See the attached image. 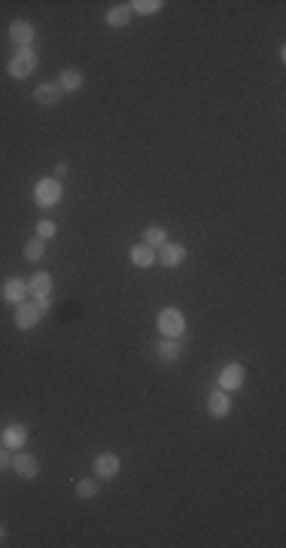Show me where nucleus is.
I'll list each match as a JSON object with an SVG mask.
<instances>
[{
	"label": "nucleus",
	"mask_w": 286,
	"mask_h": 548,
	"mask_svg": "<svg viewBox=\"0 0 286 548\" xmlns=\"http://www.w3.org/2000/svg\"><path fill=\"white\" fill-rule=\"evenodd\" d=\"M156 357L161 360V362H177L183 357V344H180V338H165L161 344H156Z\"/></svg>",
	"instance_id": "14"
},
{
	"label": "nucleus",
	"mask_w": 286,
	"mask_h": 548,
	"mask_svg": "<svg viewBox=\"0 0 286 548\" xmlns=\"http://www.w3.org/2000/svg\"><path fill=\"white\" fill-rule=\"evenodd\" d=\"M25 296H28V283L21 281V277H10V281L3 283V299H6V302H10L12 308L25 302Z\"/></svg>",
	"instance_id": "12"
},
{
	"label": "nucleus",
	"mask_w": 286,
	"mask_h": 548,
	"mask_svg": "<svg viewBox=\"0 0 286 548\" xmlns=\"http://www.w3.org/2000/svg\"><path fill=\"white\" fill-rule=\"evenodd\" d=\"M131 15H134V12L128 10V3H122V6H110L104 19H107V25H110V28H128Z\"/></svg>",
	"instance_id": "17"
},
{
	"label": "nucleus",
	"mask_w": 286,
	"mask_h": 548,
	"mask_svg": "<svg viewBox=\"0 0 286 548\" xmlns=\"http://www.w3.org/2000/svg\"><path fill=\"white\" fill-rule=\"evenodd\" d=\"M37 308H40V314H46L52 308V296H37V302H34Z\"/></svg>",
	"instance_id": "24"
},
{
	"label": "nucleus",
	"mask_w": 286,
	"mask_h": 548,
	"mask_svg": "<svg viewBox=\"0 0 286 548\" xmlns=\"http://www.w3.org/2000/svg\"><path fill=\"white\" fill-rule=\"evenodd\" d=\"M143 244L152 247V250H159L161 244H168V231L161 226H146L143 229Z\"/></svg>",
	"instance_id": "19"
},
{
	"label": "nucleus",
	"mask_w": 286,
	"mask_h": 548,
	"mask_svg": "<svg viewBox=\"0 0 286 548\" xmlns=\"http://www.w3.org/2000/svg\"><path fill=\"white\" fill-rule=\"evenodd\" d=\"M156 259H159L165 268H177V265H183V262H186V247L168 241V244L159 247V256H156Z\"/></svg>",
	"instance_id": "7"
},
{
	"label": "nucleus",
	"mask_w": 286,
	"mask_h": 548,
	"mask_svg": "<svg viewBox=\"0 0 286 548\" xmlns=\"http://www.w3.org/2000/svg\"><path fill=\"white\" fill-rule=\"evenodd\" d=\"M61 98H64V91H61L58 82H43V86L34 89V101L43 107H55L61 104Z\"/></svg>",
	"instance_id": "10"
},
{
	"label": "nucleus",
	"mask_w": 286,
	"mask_h": 548,
	"mask_svg": "<svg viewBox=\"0 0 286 548\" xmlns=\"http://www.w3.org/2000/svg\"><path fill=\"white\" fill-rule=\"evenodd\" d=\"M58 86L61 91H80L82 89V71L80 67H64L58 76Z\"/></svg>",
	"instance_id": "16"
},
{
	"label": "nucleus",
	"mask_w": 286,
	"mask_h": 548,
	"mask_svg": "<svg viewBox=\"0 0 286 548\" xmlns=\"http://www.w3.org/2000/svg\"><path fill=\"white\" fill-rule=\"evenodd\" d=\"M131 262H134L137 268H150L152 262H156V250H152V247H146V244L131 247Z\"/></svg>",
	"instance_id": "18"
},
{
	"label": "nucleus",
	"mask_w": 286,
	"mask_h": 548,
	"mask_svg": "<svg viewBox=\"0 0 286 548\" xmlns=\"http://www.w3.org/2000/svg\"><path fill=\"white\" fill-rule=\"evenodd\" d=\"M229 412H231V403H229L226 390H213L211 396H207V414L222 421V418H229Z\"/></svg>",
	"instance_id": "11"
},
{
	"label": "nucleus",
	"mask_w": 286,
	"mask_h": 548,
	"mask_svg": "<svg viewBox=\"0 0 286 548\" xmlns=\"http://www.w3.org/2000/svg\"><path fill=\"white\" fill-rule=\"evenodd\" d=\"M52 235H55V222H52V220H40V222H37V238L49 241Z\"/></svg>",
	"instance_id": "23"
},
{
	"label": "nucleus",
	"mask_w": 286,
	"mask_h": 548,
	"mask_svg": "<svg viewBox=\"0 0 286 548\" xmlns=\"http://www.w3.org/2000/svg\"><path fill=\"white\" fill-rule=\"evenodd\" d=\"M10 40L15 43V49H28V46L34 43V25L25 19H15L10 25Z\"/></svg>",
	"instance_id": "8"
},
{
	"label": "nucleus",
	"mask_w": 286,
	"mask_h": 548,
	"mask_svg": "<svg viewBox=\"0 0 286 548\" xmlns=\"http://www.w3.org/2000/svg\"><path fill=\"white\" fill-rule=\"evenodd\" d=\"M238 387H244V366L241 362H229L226 369L220 372V390H238Z\"/></svg>",
	"instance_id": "9"
},
{
	"label": "nucleus",
	"mask_w": 286,
	"mask_h": 548,
	"mask_svg": "<svg viewBox=\"0 0 286 548\" xmlns=\"http://www.w3.org/2000/svg\"><path fill=\"white\" fill-rule=\"evenodd\" d=\"M10 463H12V454L0 448V469H6V466H10Z\"/></svg>",
	"instance_id": "25"
},
{
	"label": "nucleus",
	"mask_w": 286,
	"mask_h": 548,
	"mask_svg": "<svg viewBox=\"0 0 286 548\" xmlns=\"http://www.w3.org/2000/svg\"><path fill=\"white\" fill-rule=\"evenodd\" d=\"M156 323H159V332L165 338H180L183 332H186V320H183V314L177 311V308H165Z\"/></svg>",
	"instance_id": "3"
},
{
	"label": "nucleus",
	"mask_w": 286,
	"mask_h": 548,
	"mask_svg": "<svg viewBox=\"0 0 286 548\" xmlns=\"http://www.w3.org/2000/svg\"><path fill=\"white\" fill-rule=\"evenodd\" d=\"M6 536V527H3V524H0V539H3Z\"/></svg>",
	"instance_id": "27"
},
{
	"label": "nucleus",
	"mask_w": 286,
	"mask_h": 548,
	"mask_svg": "<svg viewBox=\"0 0 286 548\" xmlns=\"http://www.w3.org/2000/svg\"><path fill=\"white\" fill-rule=\"evenodd\" d=\"M34 198L40 207H55L61 202V183L55 177H46V180H40L34 186Z\"/></svg>",
	"instance_id": "4"
},
{
	"label": "nucleus",
	"mask_w": 286,
	"mask_h": 548,
	"mask_svg": "<svg viewBox=\"0 0 286 548\" xmlns=\"http://www.w3.org/2000/svg\"><path fill=\"white\" fill-rule=\"evenodd\" d=\"M28 296H52V274L49 272H37L28 281Z\"/></svg>",
	"instance_id": "15"
},
{
	"label": "nucleus",
	"mask_w": 286,
	"mask_h": 548,
	"mask_svg": "<svg viewBox=\"0 0 286 548\" xmlns=\"http://www.w3.org/2000/svg\"><path fill=\"white\" fill-rule=\"evenodd\" d=\"M40 308L37 305H30V302H21V305H15V329H21V332H28V329H34L37 323H40Z\"/></svg>",
	"instance_id": "6"
},
{
	"label": "nucleus",
	"mask_w": 286,
	"mask_h": 548,
	"mask_svg": "<svg viewBox=\"0 0 286 548\" xmlns=\"http://www.w3.org/2000/svg\"><path fill=\"white\" fill-rule=\"evenodd\" d=\"M91 469H95L98 481H113L122 469V460H119V454H113V451H100L95 463H91Z\"/></svg>",
	"instance_id": "2"
},
{
	"label": "nucleus",
	"mask_w": 286,
	"mask_h": 548,
	"mask_svg": "<svg viewBox=\"0 0 286 548\" xmlns=\"http://www.w3.org/2000/svg\"><path fill=\"white\" fill-rule=\"evenodd\" d=\"M46 256V241H43V238H30V241L25 244V259L28 262H40Z\"/></svg>",
	"instance_id": "22"
},
{
	"label": "nucleus",
	"mask_w": 286,
	"mask_h": 548,
	"mask_svg": "<svg viewBox=\"0 0 286 548\" xmlns=\"http://www.w3.org/2000/svg\"><path fill=\"white\" fill-rule=\"evenodd\" d=\"M10 466H12L15 475H19V478H28V481H30V478H37V472H40V466H37V457H34V454H28V451H15Z\"/></svg>",
	"instance_id": "5"
},
{
	"label": "nucleus",
	"mask_w": 286,
	"mask_h": 548,
	"mask_svg": "<svg viewBox=\"0 0 286 548\" xmlns=\"http://www.w3.org/2000/svg\"><path fill=\"white\" fill-rule=\"evenodd\" d=\"M98 493H100L98 478H80V481H76V497L80 500H95Z\"/></svg>",
	"instance_id": "20"
},
{
	"label": "nucleus",
	"mask_w": 286,
	"mask_h": 548,
	"mask_svg": "<svg viewBox=\"0 0 286 548\" xmlns=\"http://www.w3.org/2000/svg\"><path fill=\"white\" fill-rule=\"evenodd\" d=\"M161 0H131L128 3V10L131 12H137V15H156L159 10H161Z\"/></svg>",
	"instance_id": "21"
},
{
	"label": "nucleus",
	"mask_w": 286,
	"mask_h": 548,
	"mask_svg": "<svg viewBox=\"0 0 286 548\" xmlns=\"http://www.w3.org/2000/svg\"><path fill=\"white\" fill-rule=\"evenodd\" d=\"M67 171H71V165H58L55 171H52V177H67Z\"/></svg>",
	"instance_id": "26"
},
{
	"label": "nucleus",
	"mask_w": 286,
	"mask_h": 548,
	"mask_svg": "<svg viewBox=\"0 0 286 548\" xmlns=\"http://www.w3.org/2000/svg\"><path fill=\"white\" fill-rule=\"evenodd\" d=\"M25 442H28V427H25V423H10V427L3 430V445L10 448V451H19Z\"/></svg>",
	"instance_id": "13"
},
{
	"label": "nucleus",
	"mask_w": 286,
	"mask_h": 548,
	"mask_svg": "<svg viewBox=\"0 0 286 548\" xmlns=\"http://www.w3.org/2000/svg\"><path fill=\"white\" fill-rule=\"evenodd\" d=\"M34 71H37V52L30 49V46L28 49H15L10 61H6V73H10L12 80H28Z\"/></svg>",
	"instance_id": "1"
}]
</instances>
